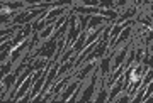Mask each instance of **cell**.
Returning a JSON list of instances; mask_svg holds the SVG:
<instances>
[{"mask_svg": "<svg viewBox=\"0 0 153 103\" xmlns=\"http://www.w3.org/2000/svg\"><path fill=\"white\" fill-rule=\"evenodd\" d=\"M44 2H46V4H49V2H55V0H44Z\"/></svg>", "mask_w": 153, "mask_h": 103, "instance_id": "21", "label": "cell"}, {"mask_svg": "<svg viewBox=\"0 0 153 103\" xmlns=\"http://www.w3.org/2000/svg\"><path fill=\"white\" fill-rule=\"evenodd\" d=\"M123 90H124V73H123V75L114 81V85H112V88H111V91L107 93V100H105V102H114V98L117 96Z\"/></svg>", "mask_w": 153, "mask_h": 103, "instance_id": "4", "label": "cell"}, {"mask_svg": "<svg viewBox=\"0 0 153 103\" xmlns=\"http://www.w3.org/2000/svg\"><path fill=\"white\" fill-rule=\"evenodd\" d=\"M16 80H17L16 73H9V75L4 76V80H2V86L5 88V93H10V90H12V86H14Z\"/></svg>", "mask_w": 153, "mask_h": 103, "instance_id": "10", "label": "cell"}, {"mask_svg": "<svg viewBox=\"0 0 153 103\" xmlns=\"http://www.w3.org/2000/svg\"><path fill=\"white\" fill-rule=\"evenodd\" d=\"M71 12H76V14H83V15H94V14H99L100 9L99 7H85V5H76L73 7Z\"/></svg>", "mask_w": 153, "mask_h": 103, "instance_id": "9", "label": "cell"}, {"mask_svg": "<svg viewBox=\"0 0 153 103\" xmlns=\"http://www.w3.org/2000/svg\"><path fill=\"white\" fill-rule=\"evenodd\" d=\"M114 5V0H99V9H112Z\"/></svg>", "mask_w": 153, "mask_h": 103, "instance_id": "17", "label": "cell"}, {"mask_svg": "<svg viewBox=\"0 0 153 103\" xmlns=\"http://www.w3.org/2000/svg\"><path fill=\"white\" fill-rule=\"evenodd\" d=\"M55 51H56V41L51 39V37H48V42H44L43 46L33 54V58H44V59L51 61V58L55 56Z\"/></svg>", "mask_w": 153, "mask_h": 103, "instance_id": "1", "label": "cell"}, {"mask_svg": "<svg viewBox=\"0 0 153 103\" xmlns=\"http://www.w3.org/2000/svg\"><path fill=\"white\" fill-rule=\"evenodd\" d=\"M12 66H14V63H12L10 59L4 61V63L0 64V83H2V80H4V76H5V75H9V73H10Z\"/></svg>", "mask_w": 153, "mask_h": 103, "instance_id": "12", "label": "cell"}, {"mask_svg": "<svg viewBox=\"0 0 153 103\" xmlns=\"http://www.w3.org/2000/svg\"><path fill=\"white\" fill-rule=\"evenodd\" d=\"M112 54H114V53H111V54H104L102 58H100V63L97 64L99 73H100V76H102V78H105V76H107V73H109V69H111V61H112Z\"/></svg>", "mask_w": 153, "mask_h": 103, "instance_id": "5", "label": "cell"}, {"mask_svg": "<svg viewBox=\"0 0 153 103\" xmlns=\"http://www.w3.org/2000/svg\"><path fill=\"white\" fill-rule=\"evenodd\" d=\"M68 12V7H53V10L46 12V15H44V20H46V24H53V22L58 19V15H63V14H66Z\"/></svg>", "mask_w": 153, "mask_h": 103, "instance_id": "7", "label": "cell"}, {"mask_svg": "<svg viewBox=\"0 0 153 103\" xmlns=\"http://www.w3.org/2000/svg\"><path fill=\"white\" fill-rule=\"evenodd\" d=\"M53 31H55V22L53 24H49V26H46V27L39 32V39H48L51 34H53Z\"/></svg>", "mask_w": 153, "mask_h": 103, "instance_id": "15", "label": "cell"}, {"mask_svg": "<svg viewBox=\"0 0 153 103\" xmlns=\"http://www.w3.org/2000/svg\"><path fill=\"white\" fill-rule=\"evenodd\" d=\"M114 102H119V103H128V102H131V96L126 93L124 96H121V98H114Z\"/></svg>", "mask_w": 153, "mask_h": 103, "instance_id": "19", "label": "cell"}, {"mask_svg": "<svg viewBox=\"0 0 153 103\" xmlns=\"http://www.w3.org/2000/svg\"><path fill=\"white\" fill-rule=\"evenodd\" d=\"M109 19L104 15H90L87 22V29H94V27H99V26H102V24H109Z\"/></svg>", "mask_w": 153, "mask_h": 103, "instance_id": "8", "label": "cell"}, {"mask_svg": "<svg viewBox=\"0 0 153 103\" xmlns=\"http://www.w3.org/2000/svg\"><path fill=\"white\" fill-rule=\"evenodd\" d=\"M136 15V7H133V9H129V10H126L123 15H117V19H116V24H121V22L128 20V19H133V17Z\"/></svg>", "mask_w": 153, "mask_h": 103, "instance_id": "14", "label": "cell"}, {"mask_svg": "<svg viewBox=\"0 0 153 103\" xmlns=\"http://www.w3.org/2000/svg\"><path fill=\"white\" fill-rule=\"evenodd\" d=\"M95 66H97V63H95V61H90V63H88V64L85 66V68H83V69L80 71V73H75L76 80H80V81H83V80H85V76H87L88 73H92V69L95 68Z\"/></svg>", "mask_w": 153, "mask_h": 103, "instance_id": "11", "label": "cell"}, {"mask_svg": "<svg viewBox=\"0 0 153 103\" xmlns=\"http://www.w3.org/2000/svg\"><path fill=\"white\" fill-rule=\"evenodd\" d=\"M34 80H36L34 73H33L31 76H29V78H26V80H24V81L21 83V86L17 88V91L14 93V96H12V102H19V100H21V98L24 96V95H26V93H27L29 90H31V86H33Z\"/></svg>", "mask_w": 153, "mask_h": 103, "instance_id": "3", "label": "cell"}, {"mask_svg": "<svg viewBox=\"0 0 153 103\" xmlns=\"http://www.w3.org/2000/svg\"><path fill=\"white\" fill-rule=\"evenodd\" d=\"M88 19H90V15H78L76 17V20L80 22V31H87V22H88Z\"/></svg>", "mask_w": 153, "mask_h": 103, "instance_id": "16", "label": "cell"}, {"mask_svg": "<svg viewBox=\"0 0 153 103\" xmlns=\"http://www.w3.org/2000/svg\"><path fill=\"white\" fill-rule=\"evenodd\" d=\"M4 5H5V9H9V10H16V9H22V7H24V2H16V4L9 2V4H4Z\"/></svg>", "mask_w": 153, "mask_h": 103, "instance_id": "18", "label": "cell"}, {"mask_svg": "<svg viewBox=\"0 0 153 103\" xmlns=\"http://www.w3.org/2000/svg\"><path fill=\"white\" fill-rule=\"evenodd\" d=\"M0 64H2V63H0Z\"/></svg>", "mask_w": 153, "mask_h": 103, "instance_id": "22", "label": "cell"}, {"mask_svg": "<svg viewBox=\"0 0 153 103\" xmlns=\"http://www.w3.org/2000/svg\"><path fill=\"white\" fill-rule=\"evenodd\" d=\"M128 0H114V5L116 7H124Z\"/></svg>", "mask_w": 153, "mask_h": 103, "instance_id": "20", "label": "cell"}, {"mask_svg": "<svg viewBox=\"0 0 153 103\" xmlns=\"http://www.w3.org/2000/svg\"><path fill=\"white\" fill-rule=\"evenodd\" d=\"M99 80V68L95 66V71H92V76H90V83L88 86L85 88V91L82 93V98H78L80 102L87 103V102H92L94 100V91H95V83Z\"/></svg>", "mask_w": 153, "mask_h": 103, "instance_id": "2", "label": "cell"}, {"mask_svg": "<svg viewBox=\"0 0 153 103\" xmlns=\"http://www.w3.org/2000/svg\"><path fill=\"white\" fill-rule=\"evenodd\" d=\"M105 100H107V90H105V78H102L100 80V90L95 96V102H105Z\"/></svg>", "mask_w": 153, "mask_h": 103, "instance_id": "13", "label": "cell"}, {"mask_svg": "<svg viewBox=\"0 0 153 103\" xmlns=\"http://www.w3.org/2000/svg\"><path fill=\"white\" fill-rule=\"evenodd\" d=\"M129 47H131V46H124V47L121 49V51H116V53H114L116 58L111 61V69H116V68H119V66L124 63V59H126V56H128V51H129Z\"/></svg>", "mask_w": 153, "mask_h": 103, "instance_id": "6", "label": "cell"}]
</instances>
